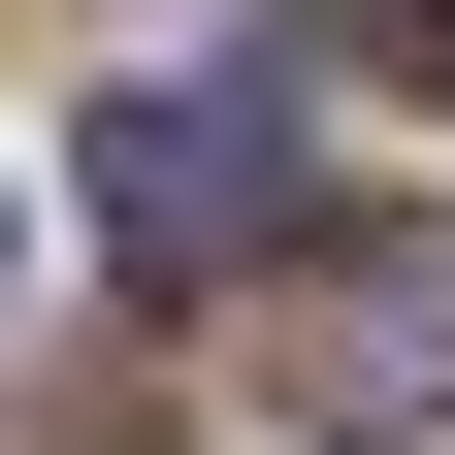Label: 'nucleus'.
Here are the masks:
<instances>
[{
    "instance_id": "1",
    "label": "nucleus",
    "mask_w": 455,
    "mask_h": 455,
    "mask_svg": "<svg viewBox=\"0 0 455 455\" xmlns=\"http://www.w3.org/2000/svg\"><path fill=\"white\" fill-rule=\"evenodd\" d=\"M228 358L293 390L325 455L455 423V228H260V260H228Z\"/></svg>"
},
{
    "instance_id": "2",
    "label": "nucleus",
    "mask_w": 455,
    "mask_h": 455,
    "mask_svg": "<svg viewBox=\"0 0 455 455\" xmlns=\"http://www.w3.org/2000/svg\"><path fill=\"white\" fill-rule=\"evenodd\" d=\"M260 228H293V98H228V66L98 98V260H131V293H228Z\"/></svg>"
},
{
    "instance_id": "3",
    "label": "nucleus",
    "mask_w": 455,
    "mask_h": 455,
    "mask_svg": "<svg viewBox=\"0 0 455 455\" xmlns=\"http://www.w3.org/2000/svg\"><path fill=\"white\" fill-rule=\"evenodd\" d=\"M325 33H390V66H455V0H325Z\"/></svg>"
}]
</instances>
